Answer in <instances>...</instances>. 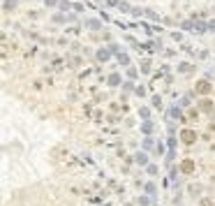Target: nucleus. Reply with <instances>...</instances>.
Returning <instances> with one entry per match:
<instances>
[{
  "label": "nucleus",
  "instance_id": "f257e3e1",
  "mask_svg": "<svg viewBox=\"0 0 215 206\" xmlns=\"http://www.w3.org/2000/svg\"><path fill=\"white\" fill-rule=\"evenodd\" d=\"M56 2H58V0H46V5H56Z\"/></svg>",
  "mask_w": 215,
  "mask_h": 206
}]
</instances>
